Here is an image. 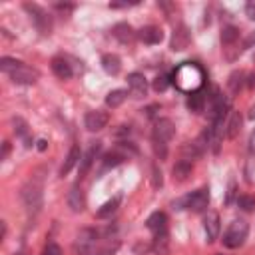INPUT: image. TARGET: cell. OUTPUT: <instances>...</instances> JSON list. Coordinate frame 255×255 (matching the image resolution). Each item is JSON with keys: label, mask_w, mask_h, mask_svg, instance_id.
Wrapping results in <instances>:
<instances>
[{"label": "cell", "mask_w": 255, "mask_h": 255, "mask_svg": "<svg viewBox=\"0 0 255 255\" xmlns=\"http://www.w3.org/2000/svg\"><path fill=\"white\" fill-rule=\"evenodd\" d=\"M203 80H206V74H203L201 66L193 64V62H185L182 66H178L174 70L172 82L176 84L178 90L185 92V94H195L201 90Z\"/></svg>", "instance_id": "6da1fadb"}, {"label": "cell", "mask_w": 255, "mask_h": 255, "mask_svg": "<svg viewBox=\"0 0 255 255\" xmlns=\"http://www.w3.org/2000/svg\"><path fill=\"white\" fill-rule=\"evenodd\" d=\"M208 206H210V191L208 189H197V191L185 195L183 199L174 201V208H178V210H185L187 208V210H191L195 214L208 210Z\"/></svg>", "instance_id": "7a4b0ae2"}, {"label": "cell", "mask_w": 255, "mask_h": 255, "mask_svg": "<svg viewBox=\"0 0 255 255\" xmlns=\"http://www.w3.org/2000/svg\"><path fill=\"white\" fill-rule=\"evenodd\" d=\"M247 233H249V225L247 221L243 219H233L227 227V231L223 233V245L229 247V249H235V247H241L247 239Z\"/></svg>", "instance_id": "3957f363"}, {"label": "cell", "mask_w": 255, "mask_h": 255, "mask_svg": "<svg viewBox=\"0 0 255 255\" xmlns=\"http://www.w3.org/2000/svg\"><path fill=\"white\" fill-rule=\"evenodd\" d=\"M20 197H22V203L26 206L28 212H38V210L42 208V201H44L40 182H30V183H26V185L22 187V191H20Z\"/></svg>", "instance_id": "277c9868"}, {"label": "cell", "mask_w": 255, "mask_h": 255, "mask_svg": "<svg viewBox=\"0 0 255 255\" xmlns=\"http://www.w3.org/2000/svg\"><path fill=\"white\" fill-rule=\"evenodd\" d=\"M24 10L30 14V18H32V22H34V26H36L44 36H48L50 32H52V16H50L42 6L26 2V4H24Z\"/></svg>", "instance_id": "5b68a950"}, {"label": "cell", "mask_w": 255, "mask_h": 255, "mask_svg": "<svg viewBox=\"0 0 255 255\" xmlns=\"http://www.w3.org/2000/svg\"><path fill=\"white\" fill-rule=\"evenodd\" d=\"M191 42V32L185 24H178L172 32V50L174 52H182V50H185Z\"/></svg>", "instance_id": "8992f818"}, {"label": "cell", "mask_w": 255, "mask_h": 255, "mask_svg": "<svg viewBox=\"0 0 255 255\" xmlns=\"http://www.w3.org/2000/svg\"><path fill=\"white\" fill-rule=\"evenodd\" d=\"M38 78H40L38 70L30 68V66H26V64H22L18 70H14V72L10 74V80H12L14 84H20V86H32V84L38 82Z\"/></svg>", "instance_id": "52a82bcc"}, {"label": "cell", "mask_w": 255, "mask_h": 255, "mask_svg": "<svg viewBox=\"0 0 255 255\" xmlns=\"http://www.w3.org/2000/svg\"><path fill=\"white\" fill-rule=\"evenodd\" d=\"M110 122V114L108 112H102V110H94V112H88L86 118H84V124H86V130L90 132H100L104 130Z\"/></svg>", "instance_id": "ba28073f"}, {"label": "cell", "mask_w": 255, "mask_h": 255, "mask_svg": "<svg viewBox=\"0 0 255 255\" xmlns=\"http://www.w3.org/2000/svg\"><path fill=\"white\" fill-rule=\"evenodd\" d=\"M174 134H176V126H174L172 120L162 118V120L156 122V126H154V140L168 144V142L174 138Z\"/></svg>", "instance_id": "9c48e42d"}, {"label": "cell", "mask_w": 255, "mask_h": 255, "mask_svg": "<svg viewBox=\"0 0 255 255\" xmlns=\"http://www.w3.org/2000/svg\"><path fill=\"white\" fill-rule=\"evenodd\" d=\"M66 201H68V208H70L74 214H80V212L86 210V193H84L82 187H78V185H74V187L68 191Z\"/></svg>", "instance_id": "30bf717a"}, {"label": "cell", "mask_w": 255, "mask_h": 255, "mask_svg": "<svg viewBox=\"0 0 255 255\" xmlns=\"http://www.w3.org/2000/svg\"><path fill=\"white\" fill-rule=\"evenodd\" d=\"M128 88H130V94L134 98H146V94H147V80L142 74L134 72V74L128 76Z\"/></svg>", "instance_id": "8fae6325"}, {"label": "cell", "mask_w": 255, "mask_h": 255, "mask_svg": "<svg viewBox=\"0 0 255 255\" xmlns=\"http://www.w3.org/2000/svg\"><path fill=\"white\" fill-rule=\"evenodd\" d=\"M147 229L149 231H154V235H160V233H166L168 231V216L164 212H154L147 221H146Z\"/></svg>", "instance_id": "7c38bea8"}, {"label": "cell", "mask_w": 255, "mask_h": 255, "mask_svg": "<svg viewBox=\"0 0 255 255\" xmlns=\"http://www.w3.org/2000/svg\"><path fill=\"white\" fill-rule=\"evenodd\" d=\"M80 162H82V149H80V146L76 144V146H72L70 151H68V156H66L64 164H62V168H60V176H62V178L68 176Z\"/></svg>", "instance_id": "4fadbf2b"}, {"label": "cell", "mask_w": 255, "mask_h": 255, "mask_svg": "<svg viewBox=\"0 0 255 255\" xmlns=\"http://www.w3.org/2000/svg\"><path fill=\"white\" fill-rule=\"evenodd\" d=\"M138 38L144 42V44H160L164 40V32L160 26H144L140 32H138Z\"/></svg>", "instance_id": "5bb4252c"}, {"label": "cell", "mask_w": 255, "mask_h": 255, "mask_svg": "<svg viewBox=\"0 0 255 255\" xmlns=\"http://www.w3.org/2000/svg\"><path fill=\"white\" fill-rule=\"evenodd\" d=\"M203 229H206V235H208V241H216L218 235H219V216L216 212H210L206 216V219H203Z\"/></svg>", "instance_id": "9a60e30c"}, {"label": "cell", "mask_w": 255, "mask_h": 255, "mask_svg": "<svg viewBox=\"0 0 255 255\" xmlns=\"http://www.w3.org/2000/svg\"><path fill=\"white\" fill-rule=\"evenodd\" d=\"M112 34H114V36L118 38V42H122V44H132L134 38H136V32H134V28H132L128 22L116 24L114 30H112Z\"/></svg>", "instance_id": "2e32d148"}, {"label": "cell", "mask_w": 255, "mask_h": 255, "mask_svg": "<svg viewBox=\"0 0 255 255\" xmlns=\"http://www.w3.org/2000/svg\"><path fill=\"white\" fill-rule=\"evenodd\" d=\"M191 172H193V166H191V162H187V160H180V162H176V166L172 168L174 182H178V183L185 182V180L191 176Z\"/></svg>", "instance_id": "e0dca14e"}, {"label": "cell", "mask_w": 255, "mask_h": 255, "mask_svg": "<svg viewBox=\"0 0 255 255\" xmlns=\"http://www.w3.org/2000/svg\"><path fill=\"white\" fill-rule=\"evenodd\" d=\"M102 68L108 76H118L122 70V60L116 54H104L102 56Z\"/></svg>", "instance_id": "ac0fdd59"}, {"label": "cell", "mask_w": 255, "mask_h": 255, "mask_svg": "<svg viewBox=\"0 0 255 255\" xmlns=\"http://www.w3.org/2000/svg\"><path fill=\"white\" fill-rule=\"evenodd\" d=\"M52 72H54V76L56 78H60V80H70L72 78V66L64 60V58H52Z\"/></svg>", "instance_id": "d6986e66"}, {"label": "cell", "mask_w": 255, "mask_h": 255, "mask_svg": "<svg viewBox=\"0 0 255 255\" xmlns=\"http://www.w3.org/2000/svg\"><path fill=\"white\" fill-rule=\"evenodd\" d=\"M98 149H100V144L96 142L86 154L82 156V162H80V178H86V174L90 172V168H92V164H94V158H96V154H98Z\"/></svg>", "instance_id": "ffe728a7"}, {"label": "cell", "mask_w": 255, "mask_h": 255, "mask_svg": "<svg viewBox=\"0 0 255 255\" xmlns=\"http://www.w3.org/2000/svg\"><path fill=\"white\" fill-rule=\"evenodd\" d=\"M241 114L239 112H231V116H229V122H227V130H225V136L229 138V140H233V138H237V134H239V130H241Z\"/></svg>", "instance_id": "44dd1931"}, {"label": "cell", "mask_w": 255, "mask_h": 255, "mask_svg": "<svg viewBox=\"0 0 255 255\" xmlns=\"http://www.w3.org/2000/svg\"><path fill=\"white\" fill-rule=\"evenodd\" d=\"M118 206H120V197H114V199L106 201L104 206H100V210L96 212V218H98V219H106V218H110L112 214H116Z\"/></svg>", "instance_id": "7402d4cb"}, {"label": "cell", "mask_w": 255, "mask_h": 255, "mask_svg": "<svg viewBox=\"0 0 255 255\" xmlns=\"http://www.w3.org/2000/svg\"><path fill=\"white\" fill-rule=\"evenodd\" d=\"M128 98V92L126 90H112L108 96H106V106L110 108H120Z\"/></svg>", "instance_id": "603a6c76"}, {"label": "cell", "mask_w": 255, "mask_h": 255, "mask_svg": "<svg viewBox=\"0 0 255 255\" xmlns=\"http://www.w3.org/2000/svg\"><path fill=\"white\" fill-rule=\"evenodd\" d=\"M243 80H245V72H243V70L231 72V76H229V80H227L229 94H239V90H241V86H243Z\"/></svg>", "instance_id": "cb8c5ba5"}, {"label": "cell", "mask_w": 255, "mask_h": 255, "mask_svg": "<svg viewBox=\"0 0 255 255\" xmlns=\"http://www.w3.org/2000/svg\"><path fill=\"white\" fill-rule=\"evenodd\" d=\"M180 151H182V160H187V162H189V160H197V158L203 154V151L199 149V146H197L195 142H193V144H189V142L183 144Z\"/></svg>", "instance_id": "d4e9b609"}, {"label": "cell", "mask_w": 255, "mask_h": 255, "mask_svg": "<svg viewBox=\"0 0 255 255\" xmlns=\"http://www.w3.org/2000/svg\"><path fill=\"white\" fill-rule=\"evenodd\" d=\"M203 104H206V98H203V94H201V92L189 94L187 108H189L193 114H201V112H203Z\"/></svg>", "instance_id": "484cf974"}, {"label": "cell", "mask_w": 255, "mask_h": 255, "mask_svg": "<svg viewBox=\"0 0 255 255\" xmlns=\"http://www.w3.org/2000/svg\"><path fill=\"white\" fill-rule=\"evenodd\" d=\"M237 38H239V28H235V26H225V28L221 30V44H223V46H233V44L237 42Z\"/></svg>", "instance_id": "4316f807"}, {"label": "cell", "mask_w": 255, "mask_h": 255, "mask_svg": "<svg viewBox=\"0 0 255 255\" xmlns=\"http://www.w3.org/2000/svg\"><path fill=\"white\" fill-rule=\"evenodd\" d=\"M124 160H126V156H124V154H120L118 149L108 151V154L104 156V170H108V168H116V166H120Z\"/></svg>", "instance_id": "83f0119b"}, {"label": "cell", "mask_w": 255, "mask_h": 255, "mask_svg": "<svg viewBox=\"0 0 255 255\" xmlns=\"http://www.w3.org/2000/svg\"><path fill=\"white\" fill-rule=\"evenodd\" d=\"M98 239V231L96 229H82L76 243H82V245H94Z\"/></svg>", "instance_id": "f1b7e54d"}, {"label": "cell", "mask_w": 255, "mask_h": 255, "mask_svg": "<svg viewBox=\"0 0 255 255\" xmlns=\"http://www.w3.org/2000/svg\"><path fill=\"white\" fill-rule=\"evenodd\" d=\"M22 66V62L20 60H14V58H2V60H0V70H2V72H6L8 76L14 72V70H18Z\"/></svg>", "instance_id": "f546056e"}, {"label": "cell", "mask_w": 255, "mask_h": 255, "mask_svg": "<svg viewBox=\"0 0 255 255\" xmlns=\"http://www.w3.org/2000/svg\"><path fill=\"white\" fill-rule=\"evenodd\" d=\"M168 245H170L168 231H166V233H160V235H156V239H154V249H156L160 255H166V253H168Z\"/></svg>", "instance_id": "4dcf8cb0"}, {"label": "cell", "mask_w": 255, "mask_h": 255, "mask_svg": "<svg viewBox=\"0 0 255 255\" xmlns=\"http://www.w3.org/2000/svg\"><path fill=\"white\" fill-rule=\"evenodd\" d=\"M237 206L243 212H253L255 210V197L253 195H239L237 197Z\"/></svg>", "instance_id": "1f68e13d"}, {"label": "cell", "mask_w": 255, "mask_h": 255, "mask_svg": "<svg viewBox=\"0 0 255 255\" xmlns=\"http://www.w3.org/2000/svg\"><path fill=\"white\" fill-rule=\"evenodd\" d=\"M154 154H156V158H158L160 162H164V160L168 158V144L154 140Z\"/></svg>", "instance_id": "d6a6232c"}, {"label": "cell", "mask_w": 255, "mask_h": 255, "mask_svg": "<svg viewBox=\"0 0 255 255\" xmlns=\"http://www.w3.org/2000/svg\"><path fill=\"white\" fill-rule=\"evenodd\" d=\"M162 185H164L162 172H160V168H158V166H154V168H151V187H154V189H160Z\"/></svg>", "instance_id": "836d02e7"}, {"label": "cell", "mask_w": 255, "mask_h": 255, "mask_svg": "<svg viewBox=\"0 0 255 255\" xmlns=\"http://www.w3.org/2000/svg\"><path fill=\"white\" fill-rule=\"evenodd\" d=\"M12 126H14V132H16V136H22V138H26V134H28V124H26L22 118H14V120H12Z\"/></svg>", "instance_id": "e575fe53"}, {"label": "cell", "mask_w": 255, "mask_h": 255, "mask_svg": "<svg viewBox=\"0 0 255 255\" xmlns=\"http://www.w3.org/2000/svg\"><path fill=\"white\" fill-rule=\"evenodd\" d=\"M42 255H64V253H62V247L58 243L48 241L46 247H44V251H42Z\"/></svg>", "instance_id": "d590c367"}, {"label": "cell", "mask_w": 255, "mask_h": 255, "mask_svg": "<svg viewBox=\"0 0 255 255\" xmlns=\"http://www.w3.org/2000/svg\"><path fill=\"white\" fill-rule=\"evenodd\" d=\"M168 84H170V80H168L166 76H158V78L154 80V90H156V92H166Z\"/></svg>", "instance_id": "8d00e7d4"}, {"label": "cell", "mask_w": 255, "mask_h": 255, "mask_svg": "<svg viewBox=\"0 0 255 255\" xmlns=\"http://www.w3.org/2000/svg\"><path fill=\"white\" fill-rule=\"evenodd\" d=\"M118 249V243H114V245H106V247H102V249H98V251H94V255H114V251Z\"/></svg>", "instance_id": "74e56055"}, {"label": "cell", "mask_w": 255, "mask_h": 255, "mask_svg": "<svg viewBox=\"0 0 255 255\" xmlns=\"http://www.w3.org/2000/svg\"><path fill=\"white\" fill-rule=\"evenodd\" d=\"M245 14H247L251 20H255V0H249V2L245 4Z\"/></svg>", "instance_id": "f35d334b"}, {"label": "cell", "mask_w": 255, "mask_h": 255, "mask_svg": "<svg viewBox=\"0 0 255 255\" xmlns=\"http://www.w3.org/2000/svg\"><path fill=\"white\" fill-rule=\"evenodd\" d=\"M247 147H249V154H251V156H255V130H253V132H251V136H249Z\"/></svg>", "instance_id": "ab89813d"}, {"label": "cell", "mask_w": 255, "mask_h": 255, "mask_svg": "<svg viewBox=\"0 0 255 255\" xmlns=\"http://www.w3.org/2000/svg\"><path fill=\"white\" fill-rule=\"evenodd\" d=\"M158 110H160V106H158V104H154V106H147V108H144L142 112H144V114H146L147 118H151V116H154V114H156Z\"/></svg>", "instance_id": "60d3db41"}, {"label": "cell", "mask_w": 255, "mask_h": 255, "mask_svg": "<svg viewBox=\"0 0 255 255\" xmlns=\"http://www.w3.org/2000/svg\"><path fill=\"white\" fill-rule=\"evenodd\" d=\"M10 154V142H2V154H0V160H6Z\"/></svg>", "instance_id": "b9f144b4"}, {"label": "cell", "mask_w": 255, "mask_h": 255, "mask_svg": "<svg viewBox=\"0 0 255 255\" xmlns=\"http://www.w3.org/2000/svg\"><path fill=\"white\" fill-rule=\"evenodd\" d=\"M46 147H48V142L46 140H38V149L40 151H46Z\"/></svg>", "instance_id": "7bdbcfd3"}, {"label": "cell", "mask_w": 255, "mask_h": 255, "mask_svg": "<svg viewBox=\"0 0 255 255\" xmlns=\"http://www.w3.org/2000/svg\"><path fill=\"white\" fill-rule=\"evenodd\" d=\"M249 120H253V122H255V104L249 108Z\"/></svg>", "instance_id": "ee69618b"}, {"label": "cell", "mask_w": 255, "mask_h": 255, "mask_svg": "<svg viewBox=\"0 0 255 255\" xmlns=\"http://www.w3.org/2000/svg\"><path fill=\"white\" fill-rule=\"evenodd\" d=\"M249 88H255V74H253L251 80H249Z\"/></svg>", "instance_id": "f6af8a7d"}, {"label": "cell", "mask_w": 255, "mask_h": 255, "mask_svg": "<svg viewBox=\"0 0 255 255\" xmlns=\"http://www.w3.org/2000/svg\"><path fill=\"white\" fill-rule=\"evenodd\" d=\"M14 255H26V253H24V251H18V253H14Z\"/></svg>", "instance_id": "bcb514c9"}]
</instances>
